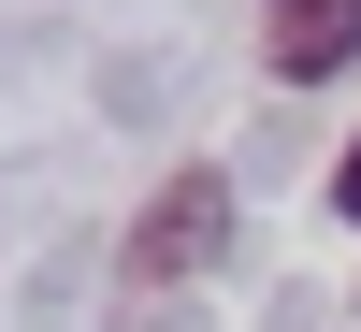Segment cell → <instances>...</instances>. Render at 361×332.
Instances as JSON below:
<instances>
[{"label":"cell","instance_id":"obj_1","mask_svg":"<svg viewBox=\"0 0 361 332\" xmlns=\"http://www.w3.org/2000/svg\"><path fill=\"white\" fill-rule=\"evenodd\" d=\"M231 246V173H159V202H145V217H130V275L145 289H173V275H202V260H217Z\"/></svg>","mask_w":361,"mask_h":332},{"label":"cell","instance_id":"obj_2","mask_svg":"<svg viewBox=\"0 0 361 332\" xmlns=\"http://www.w3.org/2000/svg\"><path fill=\"white\" fill-rule=\"evenodd\" d=\"M260 58H275L289 87H333L361 58V0H260Z\"/></svg>","mask_w":361,"mask_h":332},{"label":"cell","instance_id":"obj_3","mask_svg":"<svg viewBox=\"0 0 361 332\" xmlns=\"http://www.w3.org/2000/svg\"><path fill=\"white\" fill-rule=\"evenodd\" d=\"M333 217L361 231V145H347V159H333Z\"/></svg>","mask_w":361,"mask_h":332}]
</instances>
